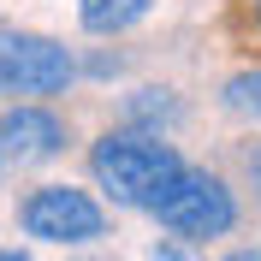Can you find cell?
Here are the masks:
<instances>
[{
  "mask_svg": "<svg viewBox=\"0 0 261 261\" xmlns=\"http://www.w3.org/2000/svg\"><path fill=\"white\" fill-rule=\"evenodd\" d=\"M0 161H6V154H0Z\"/></svg>",
  "mask_w": 261,
  "mask_h": 261,
  "instance_id": "14",
  "label": "cell"
},
{
  "mask_svg": "<svg viewBox=\"0 0 261 261\" xmlns=\"http://www.w3.org/2000/svg\"><path fill=\"white\" fill-rule=\"evenodd\" d=\"M154 0H77V24L89 36H119L130 24H143Z\"/></svg>",
  "mask_w": 261,
  "mask_h": 261,
  "instance_id": "6",
  "label": "cell"
},
{
  "mask_svg": "<svg viewBox=\"0 0 261 261\" xmlns=\"http://www.w3.org/2000/svg\"><path fill=\"white\" fill-rule=\"evenodd\" d=\"M148 214H154L166 231H178V238H220V231H231V220H238V202H231V190L214 178V172L178 166L161 190L148 196Z\"/></svg>",
  "mask_w": 261,
  "mask_h": 261,
  "instance_id": "2",
  "label": "cell"
},
{
  "mask_svg": "<svg viewBox=\"0 0 261 261\" xmlns=\"http://www.w3.org/2000/svg\"><path fill=\"white\" fill-rule=\"evenodd\" d=\"M71 54L48 36L0 30V95H60L71 83Z\"/></svg>",
  "mask_w": 261,
  "mask_h": 261,
  "instance_id": "3",
  "label": "cell"
},
{
  "mask_svg": "<svg viewBox=\"0 0 261 261\" xmlns=\"http://www.w3.org/2000/svg\"><path fill=\"white\" fill-rule=\"evenodd\" d=\"M0 261H24V255H12V249H0Z\"/></svg>",
  "mask_w": 261,
  "mask_h": 261,
  "instance_id": "12",
  "label": "cell"
},
{
  "mask_svg": "<svg viewBox=\"0 0 261 261\" xmlns=\"http://www.w3.org/2000/svg\"><path fill=\"white\" fill-rule=\"evenodd\" d=\"M125 119L130 125H172L178 119V101H172V89H137L125 101Z\"/></svg>",
  "mask_w": 261,
  "mask_h": 261,
  "instance_id": "7",
  "label": "cell"
},
{
  "mask_svg": "<svg viewBox=\"0 0 261 261\" xmlns=\"http://www.w3.org/2000/svg\"><path fill=\"white\" fill-rule=\"evenodd\" d=\"M60 148H65L60 113L36 107V101L6 107V113H0V154H12V161H54Z\"/></svg>",
  "mask_w": 261,
  "mask_h": 261,
  "instance_id": "5",
  "label": "cell"
},
{
  "mask_svg": "<svg viewBox=\"0 0 261 261\" xmlns=\"http://www.w3.org/2000/svg\"><path fill=\"white\" fill-rule=\"evenodd\" d=\"M220 95H226V107L238 119H261V71H238Z\"/></svg>",
  "mask_w": 261,
  "mask_h": 261,
  "instance_id": "8",
  "label": "cell"
},
{
  "mask_svg": "<svg viewBox=\"0 0 261 261\" xmlns=\"http://www.w3.org/2000/svg\"><path fill=\"white\" fill-rule=\"evenodd\" d=\"M249 184H255V196H261V148H249Z\"/></svg>",
  "mask_w": 261,
  "mask_h": 261,
  "instance_id": "10",
  "label": "cell"
},
{
  "mask_svg": "<svg viewBox=\"0 0 261 261\" xmlns=\"http://www.w3.org/2000/svg\"><path fill=\"white\" fill-rule=\"evenodd\" d=\"M255 12H261V0H255Z\"/></svg>",
  "mask_w": 261,
  "mask_h": 261,
  "instance_id": "13",
  "label": "cell"
},
{
  "mask_svg": "<svg viewBox=\"0 0 261 261\" xmlns=\"http://www.w3.org/2000/svg\"><path fill=\"white\" fill-rule=\"evenodd\" d=\"M148 261H190V255H184L178 244H154V255H148Z\"/></svg>",
  "mask_w": 261,
  "mask_h": 261,
  "instance_id": "9",
  "label": "cell"
},
{
  "mask_svg": "<svg viewBox=\"0 0 261 261\" xmlns=\"http://www.w3.org/2000/svg\"><path fill=\"white\" fill-rule=\"evenodd\" d=\"M226 261H261V249H238V255H226Z\"/></svg>",
  "mask_w": 261,
  "mask_h": 261,
  "instance_id": "11",
  "label": "cell"
},
{
  "mask_svg": "<svg viewBox=\"0 0 261 261\" xmlns=\"http://www.w3.org/2000/svg\"><path fill=\"white\" fill-rule=\"evenodd\" d=\"M24 231L42 238V244H89L107 231V214L89 190H71V184H48L24 202Z\"/></svg>",
  "mask_w": 261,
  "mask_h": 261,
  "instance_id": "4",
  "label": "cell"
},
{
  "mask_svg": "<svg viewBox=\"0 0 261 261\" xmlns=\"http://www.w3.org/2000/svg\"><path fill=\"white\" fill-rule=\"evenodd\" d=\"M89 166H95V184L113 196V202L148 208V196L161 190L184 161L172 154V143L154 137V130H119V137H101V143H95Z\"/></svg>",
  "mask_w": 261,
  "mask_h": 261,
  "instance_id": "1",
  "label": "cell"
}]
</instances>
